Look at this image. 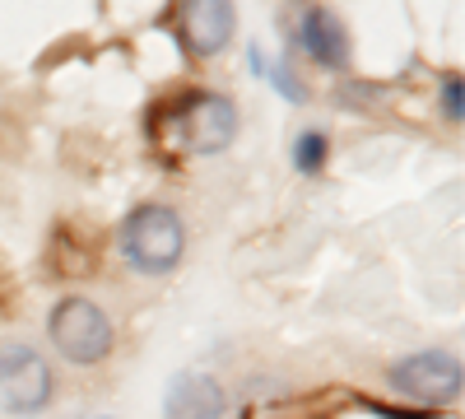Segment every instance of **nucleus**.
<instances>
[{
	"mask_svg": "<svg viewBox=\"0 0 465 419\" xmlns=\"http://www.w3.org/2000/svg\"><path fill=\"white\" fill-rule=\"evenodd\" d=\"M186 252V224L173 205H140L122 224V256L140 275H168Z\"/></svg>",
	"mask_w": 465,
	"mask_h": 419,
	"instance_id": "obj_1",
	"label": "nucleus"
},
{
	"mask_svg": "<svg viewBox=\"0 0 465 419\" xmlns=\"http://www.w3.org/2000/svg\"><path fill=\"white\" fill-rule=\"evenodd\" d=\"M47 340H52V350H56L65 364L94 368V364H103V359L112 354L116 331H112V322H107V313L98 308V303L70 294V298L56 303L52 317H47Z\"/></svg>",
	"mask_w": 465,
	"mask_h": 419,
	"instance_id": "obj_2",
	"label": "nucleus"
},
{
	"mask_svg": "<svg viewBox=\"0 0 465 419\" xmlns=\"http://www.w3.org/2000/svg\"><path fill=\"white\" fill-rule=\"evenodd\" d=\"M56 383L47 359L24 340H0V405L10 414H37L47 410Z\"/></svg>",
	"mask_w": 465,
	"mask_h": 419,
	"instance_id": "obj_3",
	"label": "nucleus"
},
{
	"mask_svg": "<svg viewBox=\"0 0 465 419\" xmlns=\"http://www.w3.org/2000/svg\"><path fill=\"white\" fill-rule=\"evenodd\" d=\"M405 401H419V405H451L465 387V373H460V359L447 354V350H423V354H410L401 364H391L386 373Z\"/></svg>",
	"mask_w": 465,
	"mask_h": 419,
	"instance_id": "obj_4",
	"label": "nucleus"
},
{
	"mask_svg": "<svg viewBox=\"0 0 465 419\" xmlns=\"http://www.w3.org/2000/svg\"><path fill=\"white\" fill-rule=\"evenodd\" d=\"M238 135V107L223 94H191L182 103V145L191 155H219Z\"/></svg>",
	"mask_w": 465,
	"mask_h": 419,
	"instance_id": "obj_5",
	"label": "nucleus"
},
{
	"mask_svg": "<svg viewBox=\"0 0 465 419\" xmlns=\"http://www.w3.org/2000/svg\"><path fill=\"white\" fill-rule=\"evenodd\" d=\"M232 24H238V10L228 0H191L182 10V43L196 56H219L232 43Z\"/></svg>",
	"mask_w": 465,
	"mask_h": 419,
	"instance_id": "obj_6",
	"label": "nucleus"
},
{
	"mask_svg": "<svg viewBox=\"0 0 465 419\" xmlns=\"http://www.w3.org/2000/svg\"><path fill=\"white\" fill-rule=\"evenodd\" d=\"M228 396L210 373H177L163 396V419H223Z\"/></svg>",
	"mask_w": 465,
	"mask_h": 419,
	"instance_id": "obj_7",
	"label": "nucleus"
},
{
	"mask_svg": "<svg viewBox=\"0 0 465 419\" xmlns=\"http://www.w3.org/2000/svg\"><path fill=\"white\" fill-rule=\"evenodd\" d=\"M298 47L312 56L317 65H326V70H344V61H349V37H344L340 15L326 10V5L302 10V19H298Z\"/></svg>",
	"mask_w": 465,
	"mask_h": 419,
	"instance_id": "obj_8",
	"label": "nucleus"
},
{
	"mask_svg": "<svg viewBox=\"0 0 465 419\" xmlns=\"http://www.w3.org/2000/svg\"><path fill=\"white\" fill-rule=\"evenodd\" d=\"M293 168H298L302 177H317V173L326 168V135H322V131H302V135L293 140Z\"/></svg>",
	"mask_w": 465,
	"mask_h": 419,
	"instance_id": "obj_9",
	"label": "nucleus"
},
{
	"mask_svg": "<svg viewBox=\"0 0 465 419\" xmlns=\"http://www.w3.org/2000/svg\"><path fill=\"white\" fill-rule=\"evenodd\" d=\"M252 65H256V70H261L265 80L275 85V89H280V94H284L289 103H302V98H307V89H302L298 80H289V65H270V61L261 56V47H252Z\"/></svg>",
	"mask_w": 465,
	"mask_h": 419,
	"instance_id": "obj_10",
	"label": "nucleus"
},
{
	"mask_svg": "<svg viewBox=\"0 0 465 419\" xmlns=\"http://www.w3.org/2000/svg\"><path fill=\"white\" fill-rule=\"evenodd\" d=\"M442 112L451 122H460L465 112H460V75H447V85H442Z\"/></svg>",
	"mask_w": 465,
	"mask_h": 419,
	"instance_id": "obj_11",
	"label": "nucleus"
}]
</instances>
